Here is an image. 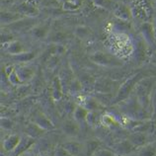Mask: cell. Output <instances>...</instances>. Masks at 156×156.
Returning a JSON list of instances; mask_svg holds the SVG:
<instances>
[{
    "instance_id": "obj_1",
    "label": "cell",
    "mask_w": 156,
    "mask_h": 156,
    "mask_svg": "<svg viewBox=\"0 0 156 156\" xmlns=\"http://www.w3.org/2000/svg\"><path fill=\"white\" fill-rule=\"evenodd\" d=\"M139 74H135L133 77H129L124 84H122L120 89L118 91V95L115 99V102H121L122 100H125L126 98H128L129 96L130 92L133 91V89L134 88V85L137 83V81L139 79Z\"/></svg>"
},
{
    "instance_id": "obj_2",
    "label": "cell",
    "mask_w": 156,
    "mask_h": 156,
    "mask_svg": "<svg viewBox=\"0 0 156 156\" xmlns=\"http://www.w3.org/2000/svg\"><path fill=\"white\" fill-rule=\"evenodd\" d=\"M61 129H62L63 133L66 134L67 136L74 137L80 133V126L79 122H76L73 118L67 119L61 125Z\"/></svg>"
},
{
    "instance_id": "obj_3",
    "label": "cell",
    "mask_w": 156,
    "mask_h": 156,
    "mask_svg": "<svg viewBox=\"0 0 156 156\" xmlns=\"http://www.w3.org/2000/svg\"><path fill=\"white\" fill-rule=\"evenodd\" d=\"M35 143V138H33L29 135H25L21 138V141L17 145V147L10 152V156H22L26 151L31 148V146Z\"/></svg>"
},
{
    "instance_id": "obj_4",
    "label": "cell",
    "mask_w": 156,
    "mask_h": 156,
    "mask_svg": "<svg viewBox=\"0 0 156 156\" xmlns=\"http://www.w3.org/2000/svg\"><path fill=\"white\" fill-rule=\"evenodd\" d=\"M61 146L66 149L73 156H81L82 154L85 153L84 143H81L76 140L67 141L63 143V144H61Z\"/></svg>"
},
{
    "instance_id": "obj_5",
    "label": "cell",
    "mask_w": 156,
    "mask_h": 156,
    "mask_svg": "<svg viewBox=\"0 0 156 156\" xmlns=\"http://www.w3.org/2000/svg\"><path fill=\"white\" fill-rule=\"evenodd\" d=\"M33 122H34L35 124L38 125L40 128H42L43 129H44V130H50V129H52L53 128H55L52 122L46 116V115L41 113V112L37 113V115L35 116Z\"/></svg>"
},
{
    "instance_id": "obj_6",
    "label": "cell",
    "mask_w": 156,
    "mask_h": 156,
    "mask_svg": "<svg viewBox=\"0 0 156 156\" xmlns=\"http://www.w3.org/2000/svg\"><path fill=\"white\" fill-rule=\"evenodd\" d=\"M21 136L19 134H10L3 141V148L7 152H12L21 141Z\"/></svg>"
},
{
    "instance_id": "obj_7",
    "label": "cell",
    "mask_w": 156,
    "mask_h": 156,
    "mask_svg": "<svg viewBox=\"0 0 156 156\" xmlns=\"http://www.w3.org/2000/svg\"><path fill=\"white\" fill-rule=\"evenodd\" d=\"M129 140L136 147H142L147 144V136L143 133H135L130 134Z\"/></svg>"
},
{
    "instance_id": "obj_8",
    "label": "cell",
    "mask_w": 156,
    "mask_h": 156,
    "mask_svg": "<svg viewBox=\"0 0 156 156\" xmlns=\"http://www.w3.org/2000/svg\"><path fill=\"white\" fill-rule=\"evenodd\" d=\"M88 113H89V111L86 110L83 106L77 105L74 108V110H73L72 118L80 124V122H86V117H87Z\"/></svg>"
},
{
    "instance_id": "obj_9",
    "label": "cell",
    "mask_w": 156,
    "mask_h": 156,
    "mask_svg": "<svg viewBox=\"0 0 156 156\" xmlns=\"http://www.w3.org/2000/svg\"><path fill=\"white\" fill-rule=\"evenodd\" d=\"M81 106H83L86 110H88L89 112L92 111H98L101 107V103L97 99L93 97H85L83 100V103L80 104Z\"/></svg>"
},
{
    "instance_id": "obj_10",
    "label": "cell",
    "mask_w": 156,
    "mask_h": 156,
    "mask_svg": "<svg viewBox=\"0 0 156 156\" xmlns=\"http://www.w3.org/2000/svg\"><path fill=\"white\" fill-rule=\"evenodd\" d=\"M51 97L55 102L59 101L62 98V86H61L60 80L58 78H55L52 82V91H51Z\"/></svg>"
},
{
    "instance_id": "obj_11",
    "label": "cell",
    "mask_w": 156,
    "mask_h": 156,
    "mask_svg": "<svg viewBox=\"0 0 156 156\" xmlns=\"http://www.w3.org/2000/svg\"><path fill=\"white\" fill-rule=\"evenodd\" d=\"M43 133H44V129L40 128V126L37 124H35L34 122H31L30 124L27 126L26 133L29 135V136H31L33 138H36V137L40 136V135H42Z\"/></svg>"
},
{
    "instance_id": "obj_12",
    "label": "cell",
    "mask_w": 156,
    "mask_h": 156,
    "mask_svg": "<svg viewBox=\"0 0 156 156\" xmlns=\"http://www.w3.org/2000/svg\"><path fill=\"white\" fill-rule=\"evenodd\" d=\"M16 74H17L19 80L21 81L22 83H25V82L32 79V77L34 76V71L31 70V69L28 67H22V68H19L18 70L16 71Z\"/></svg>"
},
{
    "instance_id": "obj_13",
    "label": "cell",
    "mask_w": 156,
    "mask_h": 156,
    "mask_svg": "<svg viewBox=\"0 0 156 156\" xmlns=\"http://www.w3.org/2000/svg\"><path fill=\"white\" fill-rule=\"evenodd\" d=\"M133 147L135 146L129 140H125V141L118 143V144L115 146V148L117 149V151L120 154H128L133 151Z\"/></svg>"
},
{
    "instance_id": "obj_14",
    "label": "cell",
    "mask_w": 156,
    "mask_h": 156,
    "mask_svg": "<svg viewBox=\"0 0 156 156\" xmlns=\"http://www.w3.org/2000/svg\"><path fill=\"white\" fill-rule=\"evenodd\" d=\"M100 143L96 140H88L84 144L85 148V154L87 156H93V154L95 153V151L100 148Z\"/></svg>"
},
{
    "instance_id": "obj_15",
    "label": "cell",
    "mask_w": 156,
    "mask_h": 156,
    "mask_svg": "<svg viewBox=\"0 0 156 156\" xmlns=\"http://www.w3.org/2000/svg\"><path fill=\"white\" fill-rule=\"evenodd\" d=\"M139 156H156V147L153 144H146L139 150Z\"/></svg>"
},
{
    "instance_id": "obj_16",
    "label": "cell",
    "mask_w": 156,
    "mask_h": 156,
    "mask_svg": "<svg viewBox=\"0 0 156 156\" xmlns=\"http://www.w3.org/2000/svg\"><path fill=\"white\" fill-rule=\"evenodd\" d=\"M98 122V115H97V111H92V112H89L87 117H86V124L89 126H95V125Z\"/></svg>"
},
{
    "instance_id": "obj_17",
    "label": "cell",
    "mask_w": 156,
    "mask_h": 156,
    "mask_svg": "<svg viewBox=\"0 0 156 156\" xmlns=\"http://www.w3.org/2000/svg\"><path fill=\"white\" fill-rule=\"evenodd\" d=\"M93 156H117L116 153L114 151L106 148H98L95 153L93 154Z\"/></svg>"
},
{
    "instance_id": "obj_18",
    "label": "cell",
    "mask_w": 156,
    "mask_h": 156,
    "mask_svg": "<svg viewBox=\"0 0 156 156\" xmlns=\"http://www.w3.org/2000/svg\"><path fill=\"white\" fill-rule=\"evenodd\" d=\"M1 126H2V129L10 130L14 128V122L13 121L8 118H1Z\"/></svg>"
},
{
    "instance_id": "obj_19",
    "label": "cell",
    "mask_w": 156,
    "mask_h": 156,
    "mask_svg": "<svg viewBox=\"0 0 156 156\" xmlns=\"http://www.w3.org/2000/svg\"><path fill=\"white\" fill-rule=\"evenodd\" d=\"M53 155H55V156H73V155H71L70 153H69L66 149L63 148L61 145L58 146L55 150V153H53Z\"/></svg>"
},
{
    "instance_id": "obj_20",
    "label": "cell",
    "mask_w": 156,
    "mask_h": 156,
    "mask_svg": "<svg viewBox=\"0 0 156 156\" xmlns=\"http://www.w3.org/2000/svg\"><path fill=\"white\" fill-rule=\"evenodd\" d=\"M154 34L156 36V22H155V25H154Z\"/></svg>"
},
{
    "instance_id": "obj_21",
    "label": "cell",
    "mask_w": 156,
    "mask_h": 156,
    "mask_svg": "<svg viewBox=\"0 0 156 156\" xmlns=\"http://www.w3.org/2000/svg\"><path fill=\"white\" fill-rule=\"evenodd\" d=\"M43 156H55V155H51V154H44Z\"/></svg>"
}]
</instances>
